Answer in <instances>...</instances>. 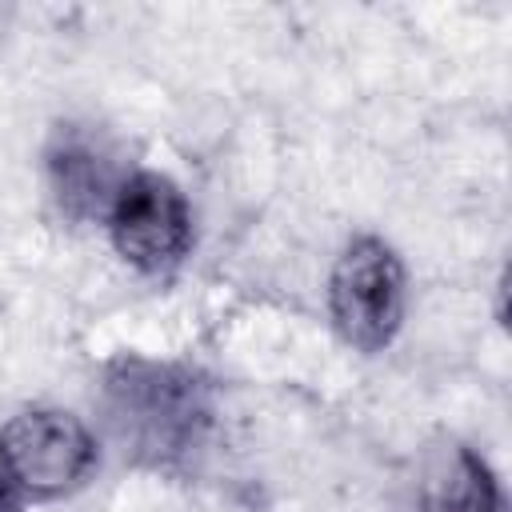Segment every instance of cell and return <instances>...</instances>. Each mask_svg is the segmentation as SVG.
Masks as SVG:
<instances>
[{
    "label": "cell",
    "instance_id": "6da1fadb",
    "mask_svg": "<svg viewBox=\"0 0 512 512\" xmlns=\"http://www.w3.org/2000/svg\"><path fill=\"white\" fill-rule=\"evenodd\" d=\"M100 408L124 460L144 468L188 464L212 432V388L184 364L124 356L104 372Z\"/></svg>",
    "mask_w": 512,
    "mask_h": 512
},
{
    "label": "cell",
    "instance_id": "7a4b0ae2",
    "mask_svg": "<svg viewBox=\"0 0 512 512\" xmlns=\"http://www.w3.org/2000/svg\"><path fill=\"white\" fill-rule=\"evenodd\" d=\"M328 308L336 332L352 348H384L404 316V268L396 252L376 236L352 240L332 268Z\"/></svg>",
    "mask_w": 512,
    "mask_h": 512
},
{
    "label": "cell",
    "instance_id": "3957f363",
    "mask_svg": "<svg viewBox=\"0 0 512 512\" xmlns=\"http://www.w3.org/2000/svg\"><path fill=\"white\" fill-rule=\"evenodd\" d=\"M116 252L140 272H172L192 248V212L184 192L160 172H132L108 212Z\"/></svg>",
    "mask_w": 512,
    "mask_h": 512
},
{
    "label": "cell",
    "instance_id": "277c9868",
    "mask_svg": "<svg viewBox=\"0 0 512 512\" xmlns=\"http://www.w3.org/2000/svg\"><path fill=\"white\" fill-rule=\"evenodd\" d=\"M0 452L20 484V492L32 496H64L96 464V440L92 432L60 408H28L12 416L0 432Z\"/></svg>",
    "mask_w": 512,
    "mask_h": 512
},
{
    "label": "cell",
    "instance_id": "5b68a950",
    "mask_svg": "<svg viewBox=\"0 0 512 512\" xmlns=\"http://www.w3.org/2000/svg\"><path fill=\"white\" fill-rule=\"evenodd\" d=\"M128 176L116 168L112 144L84 128V124H60L48 144V184L60 204V212L76 224L108 220L112 200Z\"/></svg>",
    "mask_w": 512,
    "mask_h": 512
},
{
    "label": "cell",
    "instance_id": "8992f818",
    "mask_svg": "<svg viewBox=\"0 0 512 512\" xmlns=\"http://www.w3.org/2000/svg\"><path fill=\"white\" fill-rule=\"evenodd\" d=\"M416 512H504L496 476L472 448H452V456L428 476Z\"/></svg>",
    "mask_w": 512,
    "mask_h": 512
},
{
    "label": "cell",
    "instance_id": "52a82bcc",
    "mask_svg": "<svg viewBox=\"0 0 512 512\" xmlns=\"http://www.w3.org/2000/svg\"><path fill=\"white\" fill-rule=\"evenodd\" d=\"M0 512H20V484H16L4 452H0Z\"/></svg>",
    "mask_w": 512,
    "mask_h": 512
}]
</instances>
